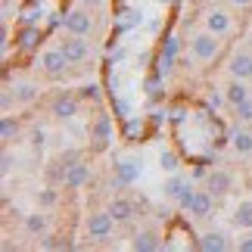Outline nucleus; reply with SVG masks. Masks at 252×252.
Returning <instances> with one entry per match:
<instances>
[{"label":"nucleus","mask_w":252,"mask_h":252,"mask_svg":"<svg viewBox=\"0 0 252 252\" xmlns=\"http://www.w3.org/2000/svg\"><path fill=\"white\" fill-rule=\"evenodd\" d=\"M119 221L112 218V212L106 209V212H91V215L84 218V230H87V237L91 240H106V237H112V230Z\"/></svg>","instance_id":"obj_1"},{"label":"nucleus","mask_w":252,"mask_h":252,"mask_svg":"<svg viewBox=\"0 0 252 252\" xmlns=\"http://www.w3.org/2000/svg\"><path fill=\"white\" fill-rule=\"evenodd\" d=\"M190 50H193V56H196L199 63H212V60L218 56V50H221L218 34H212V32L193 34V37H190Z\"/></svg>","instance_id":"obj_2"},{"label":"nucleus","mask_w":252,"mask_h":252,"mask_svg":"<svg viewBox=\"0 0 252 252\" xmlns=\"http://www.w3.org/2000/svg\"><path fill=\"white\" fill-rule=\"evenodd\" d=\"M65 32H69V34H81V37L91 34V32H94V16H91V9L81 6V9L65 13Z\"/></svg>","instance_id":"obj_3"},{"label":"nucleus","mask_w":252,"mask_h":252,"mask_svg":"<svg viewBox=\"0 0 252 252\" xmlns=\"http://www.w3.org/2000/svg\"><path fill=\"white\" fill-rule=\"evenodd\" d=\"M50 115H53V119H60V122L75 119V115H78V96L69 94V91L56 94V96H53V103H50Z\"/></svg>","instance_id":"obj_4"},{"label":"nucleus","mask_w":252,"mask_h":252,"mask_svg":"<svg viewBox=\"0 0 252 252\" xmlns=\"http://www.w3.org/2000/svg\"><path fill=\"white\" fill-rule=\"evenodd\" d=\"M193 184L187 181V178H181V174H174V178L165 184V196H171V199H178V206L181 209H187L190 206V199H193Z\"/></svg>","instance_id":"obj_5"},{"label":"nucleus","mask_w":252,"mask_h":252,"mask_svg":"<svg viewBox=\"0 0 252 252\" xmlns=\"http://www.w3.org/2000/svg\"><path fill=\"white\" fill-rule=\"evenodd\" d=\"M60 50L65 53V60H69L72 65H78L87 60V53H91V47H87V41L81 34H69L65 41H60Z\"/></svg>","instance_id":"obj_6"},{"label":"nucleus","mask_w":252,"mask_h":252,"mask_svg":"<svg viewBox=\"0 0 252 252\" xmlns=\"http://www.w3.org/2000/svg\"><path fill=\"white\" fill-rule=\"evenodd\" d=\"M206 190L212 193V196H224V193L234 190V174L224 171V168H215L206 174Z\"/></svg>","instance_id":"obj_7"},{"label":"nucleus","mask_w":252,"mask_h":252,"mask_svg":"<svg viewBox=\"0 0 252 252\" xmlns=\"http://www.w3.org/2000/svg\"><path fill=\"white\" fill-rule=\"evenodd\" d=\"M69 60H65V53L60 50V47H53V50H47V53H41V69L50 75V78H60V75L69 69Z\"/></svg>","instance_id":"obj_8"},{"label":"nucleus","mask_w":252,"mask_h":252,"mask_svg":"<svg viewBox=\"0 0 252 252\" xmlns=\"http://www.w3.org/2000/svg\"><path fill=\"white\" fill-rule=\"evenodd\" d=\"M81 159V153L78 150H69V153H60V156H56L53 162H50V168H47V178L50 181H60L63 184V178H65V171H69L75 162Z\"/></svg>","instance_id":"obj_9"},{"label":"nucleus","mask_w":252,"mask_h":252,"mask_svg":"<svg viewBox=\"0 0 252 252\" xmlns=\"http://www.w3.org/2000/svg\"><path fill=\"white\" fill-rule=\"evenodd\" d=\"M230 28H234V22H230L227 9H218L215 6V9H209V13H206V32L224 37V34H230Z\"/></svg>","instance_id":"obj_10"},{"label":"nucleus","mask_w":252,"mask_h":252,"mask_svg":"<svg viewBox=\"0 0 252 252\" xmlns=\"http://www.w3.org/2000/svg\"><path fill=\"white\" fill-rule=\"evenodd\" d=\"M227 72L230 78H243V81H252V53L246 50H237L227 63Z\"/></svg>","instance_id":"obj_11"},{"label":"nucleus","mask_w":252,"mask_h":252,"mask_svg":"<svg viewBox=\"0 0 252 252\" xmlns=\"http://www.w3.org/2000/svg\"><path fill=\"white\" fill-rule=\"evenodd\" d=\"M87 181H91V165H84V162L78 159V162H75V165H72L69 171H65L63 187H65V190H81Z\"/></svg>","instance_id":"obj_12"},{"label":"nucleus","mask_w":252,"mask_h":252,"mask_svg":"<svg viewBox=\"0 0 252 252\" xmlns=\"http://www.w3.org/2000/svg\"><path fill=\"white\" fill-rule=\"evenodd\" d=\"M137 174H140V165H137V162H134V159H122L119 165H115L112 184H115V187H128V184L137 181Z\"/></svg>","instance_id":"obj_13"},{"label":"nucleus","mask_w":252,"mask_h":252,"mask_svg":"<svg viewBox=\"0 0 252 252\" xmlns=\"http://www.w3.org/2000/svg\"><path fill=\"white\" fill-rule=\"evenodd\" d=\"M196 249H202V252H224V249H230V243H227V237L221 234V230H206V234L196 240Z\"/></svg>","instance_id":"obj_14"},{"label":"nucleus","mask_w":252,"mask_h":252,"mask_svg":"<svg viewBox=\"0 0 252 252\" xmlns=\"http://www.w3.org/2000/svg\"><path fill=\"white\" fill-rule=\"evenodd\" d=\"M252 96V91H249V81H243V78H230V84L224 87V100L230 103V106H240V103H246Z\"/></svg>","instance_id":"obj_15"},{"label":"nucleus","mask_w":252,"mask_h":252,"mask_svg":"<svg viewBox=\"0 0 252 252\" xmlns=\"http://www.w3.org/2000/svg\"><path fill=\"white\" fill-rule=\"evenodd\" d=\"M212 199H215V196H212L209 190H196L193 199H190V206H187V212L193 218H209L212 215Z\"/></svg>","instance_id":"obj_16"},{"label":"nucleus","mask_w":252,"mask_h":252,"mask_svg":"<svg viewBox=\"0 0 252 252\" xmlns=\"http://www.w3.org/2000/svg\"><path fill=\"white\" fill-rule=\"evenodd\" d=\"M134 252H159L162 249V240L156 230H140L137 237H134V243H131Z\"/></svg>","instance_id":"obj_17"},{"label":"nucleus","mask_w":252,"mask_h":252,"mask_svg":"<svg viewBox=\"0 0 252 252\" xmlns=\"http://www.w3.org/2000/svg\"><path fill=\"white\" fill-rule=\"evenodd\" d=\"M109 212H112V218L119 221V224H125V221L134 218V202L125 199V196H115V199L109 202Z\"/></svg>","instance_id":"obj_18"},{"label":"nucleus","mask_w":252,"mask_h":252,"mask_svg":"<svg viewBox=\"0 0 252 252\" xmlns=\"http://www.w3.org/2000/svg\"><path fill=\"white\" fill-rule=\"evenodd\" d=\"M25 234H32V237H44L47 234V215L41 209L25 215Z\"/></svg>","instance_id":"obj_19"},{"label":"nucleus","mask_w":252,"mask_h":252,"mask_svg":"<svg viewBox=\"0 0 252 252\" xmlns=\"http://www.w3.org/2000/svg\"><path fill=\"white\" fill-rule=\"evenodd\" d=\"M234 227H240V230H252V199H246V202H240V206L234 209Z\"/></svg>","instance_id":"obj_20"},{"label":"nucleus","mask_w":252,"mask_h":252,"mask_svg":"<svg viewBox=\"0 0 252 252\" xmlns=\"http://www.w3.org/2000/svg\"><path fill=\"white\" fill-rule=\"evenodd\" d=\"M13 94H16V103L28 106V103H34L37 96H41V87L32 84V81H25V84H16V87H13Z\"/></svg>","instance_id":"obj_21"},{"label":"nucleus","mask_w":252,"mask_h":252,"mask_svg":"<svg viewBox=\"0 0 252 252\" xmlns=\"http://www.w3.org/2000/svg\"><path fill=\"white\" fill-rule=\"evenodd\" d=\"M16 44H19V50L32 53V50H37V44H41V32H37V28H22L19 37H16Z\"/></svg>","instance_id":"obj_22"},{"label":"nucleus","mask_w":252,"mask_h":252,"mask_svg":"<svg viewBox=\"0 0 252 252\" xmlns=\"http://www.w3.org/2000/svg\"><path fill=\"white\" fill-rule=\"evenodd\" d=\"M230 143H234V150L240 153V156H249V153H252V131L237 128L234 134H230Z\"/></svg>","instance_id":"obj_23"},{"label":"nucleus","mask_w":252,"mask_h":252,"mask_svg":"<svg viewBox=\"0 0 252 252\" xmlns=\"http://www.w3.org/2000/svg\"><path fill=\"white\" fill-rule=\"evenodd\" d=\"M19 131L22 128H19V122L13 119V115H3V119H0V140L3 143H13L19 137Z\"/></svg>","instance_id":"obj_24"},{"label":"nucleus","mask_w":252,"mask_h":252,"mask_svg":"<svg viewBox=\"0 0 252 252\" xmlns=\"http://www.w3.org/2000/svg\"><path fill=\"white\" fill-rule=\"evenodd\" d=\"M159 165H162V171L178 174V168H181V156H178L174 150H162V153H159Z\"/></svg>","instance_id":"obj_25"},{"label":"nucleus","mask_w":252,"mask_h":252,"mask_svg":"<svg viewBox=\"0 0 252 252\" xmlns=\"http://www.w3.org/2000/svg\"><path fill=\"white\" fill-rule=\"evenodd\" d=\"M56 202H60V193H56V187H44L41 193H37V209H53Z\"/></svg>","instance_id":"obj_26"},{"label":"nucleus","mask_w":252,"mask_h":252,"mask_svg":"<svg viewBox=\"0 0 252 252\" xmlns=\"http://www.w3.org/2000/svg\"><path fill=\"white\" fill-rule=\"evenodd\" d=\"M94 134H96V147H103V143L109 140V119H106V115H100V119H96Z\"/></svg>","instance_id":"obj_27"},{"label":"nucleus","mask_w":252,"mask_h":252,"mask_svg":"<svg viewBox=\"0 0 252 252\" xmlns=\"http://www.w3.org/2000/svg\"><path fill=\"white\" fill-rule=\"evenodd\" d=\"M234 112H237V122H252V96H249V100L246 103H240V106H234Z\"/></svg>","instance_id":"obj_28"},{"label":"nucleus","mask_w":252,"mask_h":252,"mask_svg":"<svg viewBox=\"0 0 252 252\" xmlns=\"http://www.w3.org/2000/svg\"><path fill=\"white\" fill-rule=\"evenodd\" d=\"M13 168H16V156L9 150H3V156H0V171H3V178H6V174H13Z\"/></svg>","instance_id":"obj_29"},{"label":"nucleus","mask_w":252,"mask_h":252,"mask_svg":"<svg viewBox=\"0 0 252 252\" xmlns=\"http://www.w3.org/2000/svg\"><path fill=\"white\" fill-rule=\"evenodd\" d=\"M44 249H72L69 240H63V237H44Z\"/></svg>","instance_id":"obj_30"},{"label":"nucleus","mask_w":252,"mask_h":252,"mask_svg":"<svg viewBox=\"0 0 252 252\" xmlns=\"http://www.w3.org/2000/svg\"><path fill=\"white\" fill-rule=\"evenodd\" d=\"M28 143H32L34 150H41L44 143H47V131H44V128H34L32 134H28Z\"/></svg>","instance_id":"obj_31"},{"label":"nucleus","mask_w":252,"mask_h":252,"mask_svg":"<svg viewBox=\"0 0 252 252\" xmlns=\"http://www.w3.org/2000/svg\"><path fill=\"white\" fill-rule=\"evenodd\" d=\"M81 96H84V100H100V87H96V84H84L81 87Z\"/></svg>","instance_id":"obj_32"},{"label":"nucleus","mask_w":252,"mask_h":252,"mask_svg":"<svg viewBox=\"0 0 252 252\" xmlns=\"http://www.w3.org/2000/svg\"><path fill=\"white\" fill-rule=\"evenodd\" d=\"M237 249H240V252H252V237H243V240L237 243Z\"/></svg>","instance_id":"obj_33"},{"label":"nucleus","mask_w":252,"mask_h":252,"mask_svg":"<svg viewBox=\"0 0 252 252\" xmlns=\"http://www.w3.org/2000/svg\"><path fill=\"white\" fill-rule=\"evenodd\" d=\"M106 3V0H81V6H87V9H100Z\"/></svg>","instance_id":"obj_34"},{"label":"nucleus","mask_w":252,"mask_h":252,"mask_svg":"<svg viewBox=\"0 0 252 252\" xmlns=\"http://www.w3.org/2000/svg\"><path fill=\"white\" fill-rule=\"evenodd\" d=\"M209 106H221V96L218 94H209Z\"/></svg>","instance_id":"obj_35"},{"label":"nucleus","mask_w":252,"mask_h":252,"mask_svg":"<svg viewBox=\"0 0 252 252\" xmlns=\"http://www.w3.org/2000/svg\"><path fill=\"white\" fill-rule=\"evenodd\" d=\"M234 6H252V0H230Z\"/></svg>","instance_id":"obj_36"}]
</instances>
